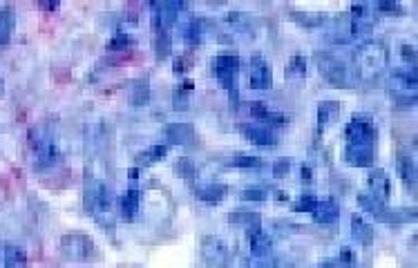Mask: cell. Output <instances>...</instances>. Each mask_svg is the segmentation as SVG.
<instances>
[{"label": "cell", "mask_w": 418, "mask_h": 268, "mask_svg": "<svg viewBox=\"0 0 418 268\" xmlns=\"http://www.w3.org/2000/svg\"><path fill=\"white\" fill-rule=\"evenodd\" d=\"M389 65V49L383 40L369 38L360 43L354 52V74L362 86H371L378 81Z\"/></svg>", "instance_id": "6da1fadb"}, {"label": "cell", "mask_w": 418, "mask_h": 268, "mask_svg": "<svg viewBox=\"0 0 418 268\" xmlns=\"http://www.w3.org/2000/svg\"><path fill=\"white\" fill-rule=\"evenodd\" d=\"M27 144H30L32 163L36 170H47V168H54L61 161V152L57 141H54V132L50 125L45 123L32 125L30 134H27Z\"/></svg>", "instance_id": "7a4b0ae2"}, {"label": "cell", "mask_w": 418, "mask_h": 268, "mask_svg": "<svg viewBox=\"0 0 418 268\" xmlns=\"http://www.w3.org/2000/svg\"><path fill=\"white\" fill-rule=\"evenodd\" d=\"M86 210L94 217V221L103 226L105 231H115V215H112V190L103 181H88L86 183Z\"/></svg>", "instance_id": "3957f363"}, {"label": "cell", "mask_w": 418, "mask_h": 268, "mask_svg": "<svg viewBox=\"0 0 418 268\" xmlns=\"http://www.w3.org/2000/svg\"><path fill=\"white\" fill-rule=\"evenodd\" d=\"M215 76L217 81L224 86L228 92V101L231 107H238L240 103V86H238V76H240V59L235 54H219L215 59Z\"/></svg>", "instance_id": "277c9868"}, {"label": "cell", "mask_w": 418, "mask_h": 268, "mask_svg": "<svg viewBox=\"0 0 418 268\" xmlns=\"http://www.w3.org/2000/svg\"><path fill=\"white\" fill-rule=\"evenodd\" d=\"M358 206L369 213L376 221L383 223H402V221H416V210H392L381 199H376L369 192H358Z\"/></svg>", "instance_id": "5b68a950"}, {"label": "cell", "mask_w": 418, "mask_h": 268, "mask_svg": "<svg viewBox=\"0 0 418 268\" xmlns=\"http://www.w3.org/2000/svg\"><path fill=\"white\" fill-rule=\"evenodd\" d=\"M392 88L394 103L398 107H414L416 105V67H396L392 72Z\"/></svg>", "instance_id": "8992f818"}, {"label": "cell", "mask_w": 418, "mask_h": 268, "mask_svg": "<svg viewBox=\"0 0 418 268\" xmlns=\"http://www.w3.org/2000/svg\"><path fill=\"white\" fill-rule=\"evenodd\" d=\"M344 139L347 146H369L376 148V139H378V132H376V125L369 117L365 115H356L344 128Z\"/></svg>", "instance_id": "52a82bcc"}, {"label": "cell", "mask_w": 418, "mask_h": 268, "mask_svg": "<svg viewBox=\"0 0 418 268\" xmlns=\"http://www.w3.org/2000/svg\"><path fill=\"white\" fill-rule=\"evenodd\" d=\"M94 242L83 233H65L61 237V252L65 260L72 262H88L94 257Z\"/></svg>", "instance_id": "ba28073f"}, {"label": "cell", "mask_w": 418, "mask_h": 268, "mask_svg": "<svg viewBox=\"0 0 418 268\" xmlns=\"http://www.w3.org/2000/svg\"><path fill=\"white\" fill-rule=\"evenodd\" d=\"M202 260L211 268H228L231 266V248L221 237L206 235L202 239Z\"/></svg>", "instance_id": "9c48e42d"}, {"label": "cell", "mask_w": 418, "mask_h": 268, "mask_svg": "<svg viewBox=\"0 0 418 268\" xmlns=\"http://www.w3.org/2000/svg\"><path fill=\"white\" fill-rule=\"evenodd\" d=\"M315 61L320 67V74H323L329 83L338 88H347L349 86V72H347V65L338 59V56H331L327 52H318Z\"/></svg>", "instance_id": "30bf717a"}, {"label": "cell", "mask_w": 418, "mask_h": 268, "mask_svg": "<svg viewBox=\"0 0 418 268\" xmlns=\"http://www.w3.org/2000/svg\"><path fill=\"white\" fill-rule=\"evenodd\" d=\"M246 76H248V88H250V90L267 92V90H271V86H273V69H271V63H269L267 59H264L262 54L250 56Z\"/></svg>", "instance_id": "8fae6325"}, {"label": "cell", "mask_w": 418, "mask_h": 268, "mask_svg": "<svg viewBox=\"0 0 418 268\" xmlns=\"http://www.w3.org/2000/svg\"><path fill=\"white\" fill-rule=\"evenodd\" d=\"M376 9L371 5L358 3L352 5L349 9V18H347V25H349V34L352 36H362V34H371L376 27Z\"/></svg>", "instance_id": "7c38bea8"}, {"label": "cell", "mask_w": 418, "mask_h": 268, "mask_svg": "<svg viewBox=\"0 0 418 268\" xmlns=\"http://www.w3.org/2000/svg\"><path fill=\"white\" fill-rule=\"evenodd\" d=\"M184 3H161L152 5V13H155V32H170V27L177 23L179 11H184Z\"/></svg>", "instance_id": "4fadbf2b"}, {"label": "cell", "mask_w": 418, "mask_h": 268, "mask_svg": "<svg viewBox=\"0 0 418 268\" xmlns=\"http://www.w3.org/2000/svg\"><path fill=\"white\" fill-rule=\"evenodd\" d=\"M240 132L246 141L255 146H277V134L264 123H240Z\"/></svg>", "instance_id": "5bb4252c"}, {"label": "cell", "mask_w": 418, "mask_h": 268, "mask_svg": "<svg viewBox=\"0 0 418 268\" xmlns=\"http://www.w3.org/2000/svg\"><path fill=\"white\" fill-rule=\"evenodd\" d=\"M367 183H369V194L371 197L381 199L383 204L389 202V197H392V179H389V175L383 170V168H371Z\"/></svg>", "instance_id": "9a60e30c"}, {"label": "cell", "mask_w": 418, "mask_h": 268, "mask_svg": "<svg viewBox=\"0 0 418 268\" xmlns=\"http://www.w3.org/2000/svg\"><path fill=\"white\" fill-rule=\"evenodd\" d=\"M248 112L253 115L257 121H262L264 125H269V128H282V125L289 123L286 115H282V112H275V110H269L264 103L260 101H250L248 105Z\"/></svg>", "instance_id": "2e32d148"}, {"label": "cell", "mask_w": 418, "mask_h": 268, "mask_svg": "<svg viewBox=\"0 0 418 268\" xmlns=\"http://www.w3.org/2000/svg\"><path fill=\"white\" fill-rule=\"evenodd\" d=\"M376 159V148L369 146H344V161L354 168H371Z\"/></svg>", "instance_id": "e0dca14e"}, {"label": "cell", "mask_w": 418, "mask_h": 268, "mask_svg": "<svg viewBox=\"0 0 418 268\" xmlns=\"http://www.w3.org/2000/svg\"><path fill=\"white\" fill-rule=\"evenodd\" d=\"M163 139L175 146H190L195 141V128L190 123H170L163 132Z\"/></svg>", "instance_id": "ac0fdd59"}, {"label": "cell", "mask_w": 418, "mask_h": 268, "mask_svg": "<svg viewBox=\"0 0 418 268\" xmlns=\"http://www.w3.org/2000/svg\"><path fill=\"white\" fill-rule=\"evenodd\" d=\"M195 194H197V199L206 202V204H219L226 199L228 194V186L226 183H204V186L195 188Z\"/></svg>", "instance_id": "d6986e66"}, {"label": "cell", "mask_w": 418, "mask_h": 268, "mask_svg": "<svg viewBox=\"0 0 418 268\" xmlns=\"http://www.w3.org/2000/svg\"><path fill=\"white\" fill-rule=\"evenodd\" d=\"M139 204H141V192H139L134 186L130 190H125L119 197V208H121V217L125 221H132L139 213Z\"/></svg>", "instance_id": "ffe728a7"}, {"label": "cell", "mask_w": 418, "mask_h": 268, "mask_svg": "<svg viewBox=\"0 0 418 268\" xmlns=\"http://www.w3.org/2000/svg\"><path fill=\"white\" fill-rule=\"evenodd\" d=\"M311 215L318 223H333L340 217V206L333 199H318Z\"/></svg>", "instance_id": "44dd1931"}, {"label": "cell", "mask_w": 418, "mask_h": 268, "mask_svg": "<svg viewBox=\"0 0 418 268\" xmlns=\"http://www.w3.org/2000/svg\"><path fill=\"white\" fill-rule=\"evenodd\" d=\"M248 246H250V255H271V248H273V242L271 237L264 233L262 228L257 231H248Z\"/></svg>", "instance_id": "7402d4cb"}, {"label": "cell", "mask_w": 418, "mask_h": 268, "mask_svg": "<svg viewBox=\"0 0 418 268\" xmlns=\"http://www.w3.org/2000/svg\"><path fill=\"white\" fill-rule=\"evenodd\" d=\"M13 27H16V13L11 5L0 7V45H7L11 40Z\"/></svg>", "instance_id": "603a6c76"}, {"label": "cell", "mask_w": 418, "mask_h": 268, "mask_svg": "<svg viewBox=\"0 0 418 268\" xmlns=\"http://www.w3.org/2000/svg\"><path fill=\"white\" fill-rule=\"evenodd\" d=\"M166 154H168V144H155V146L146 148L144 152H139L134 161H137V165L148 168V165H155L157 161H161Z\"/></svg>", "instance_id": "cb8c5ba5"}, {"label": "cell", "mask_w": 418, "mask_h": 268, "mask_svg": "<svg viewBox=\"0 0 418 268\" xmlns=\"http://www.w3.org/2000/svg\"><path fill=\"white\" fill-rule=\"evenodd\" d=\"M396 168H398V175L402 179V183H405L407 188H416V161L412 157H407V154H398L396 159Z\"/></svg>", "instance_id": "d4e9b609"}, {"label": "cell", "mask_w": 418, "mask_h": 268, "mask_svg": "<svg viewBox=\"0 0 418 268\" xmlns=\"http://www.w3.org/2000/svg\"><path fill=\"white\" fill-rule=\"evenodd\" d=\"M352 233H354V239H356V242L362 244V246H371L373 239H376L373 228H371V226H369L365 219H362V217H358V215L352 217Z\"/></svg>", "instance_id": "484cf974"}, {"label": "cell", "mask_w": 418, "mask_h": 268, "mask_svg": "<svg viewBox=\"0 0 418 268\" xmlns=\"http://www.w3.org/2000/svg\"><path fill=\"white\" fill-rule=\"evenodd\" d=\"M128 98L132 105H146L148 98H150V81L144 78H137L130 83V90H128Z\"/></svg>", "instance_id": "4316f807"}, {"label": "cell", "mask_w": 418, "mask_h": 268, "mask_svg": "<svg viewBox=\"0 0 418 268\" xmlns=\"http://www.w3.org/2000/svg\"><path fill=\"white\" fill-rule=\"evenodd\" d=\"M5 268H27V252L16 244H7L5 246Z\"/></svg>", "instance_id": "83f0119b"}, {"label": "cell", "mask_w": 418, "mask_h": 268, "mask_svg": "<svg viewBox=\"0 0 418 268\" xmlns=\"http://www.w3.org/2000/svg\"><path fill=\"white\" fill-rule=\"evenodd\" d=\"M228 221L231 223H235V226H242V228L248 233V231H257V228H262V217H260V213H233L231 217H228Z\"/></svg>", "instance_id": "f1b7e54d"}, {"label": "cell", "mask_w": 418, "mask_h": 268, "mask_svg": "<svg viewBox=\"0 0 418 268\" xmlns=\"http://www.w3.org/2000/svg\"><path fill=\"white\" fill-rule=\"evenodd\" d=\"M284 76L289 81H302L306 76V61H304V56H300V54L291 56L286 67H284Z\"/></svg>", "instance_id": "f546056e"}, {"label": "cell", "mask_w": 418, "mask_h": 268, "mask_svg": "<svg viewBox=\"0 0 418 268\" xmlns=\"http://www.w3.org/2000/svg\"><path fill=\"white\" fill-rule=\"evenodd\" d=\"M340 112V103L336 101H323L318 105V130H325L329 121Z\"/></svg>", "instance_id": "4dcf8cb0"}, {"label": "cell", "mask_w": 418, "mask_h": 268, "mask_svg": "<svg viewBox=\"0 0 418 268\" xmlns=\"http://www.w3.org/2000/svg\"><path fill=\"white\" fill-rule=\"evenodd\" d=\"M192 88H195V83H192L190 78L181 81L179 86L175 88V98H173L175 110H186V107H188V98H190V94H192Z\"/></svg>", "instance_id": "1f68e13d"}, {"label": "cell", "mask_w": 418, "mask_h": 268, "mask_svg": "<svg viewBox=\"0 0 418 268\" xmlns=\"http://www.w3.org/2000/svg\"><path fill=\"white\" fill-rule=\"evenodd\" d=\"M184 40L188 45H197L204 40V23L199 18H192L188 25H184Z\"/></svg>", "instance_id": "d6a6232c"}, {"label": "cell", "mask_w": 418, "mask_h": 268, "mask_svg": "<svg viewBox=\"0 0 418 268\" xmlns=\"http://www.w3.org/2000/svg\"><path fill=\"white\" fill-rule=\"evenodd\" d=\"M155 52H157V59L163 61L168 59L170 52H173V38H170V32H155Z\"/></svg>", "instance_id": "836d02e7"}, {"label": "cell", "mask_w": 418, "mask_h": 268, "mask_svg": "<svg viewBox=\"0 0 418 268\" xmlns=\"http://www.w3.org/2000/svg\"><path fill=\"white\" fill-rule=\"evenodd\" d=\"M226 165L228 168H242V170H255V168L264 165V159L250 157V154H238V157H233Z\"/></svg>", "instance_id": "e575fe53"}, {"label": "cell", "mask_w": 418, "mask_h": 268, "mask_svg": "<svg viewBox=\"0 0 418 268\" xmlns=\"http://www.w3.org/2000/svg\"><path fill=\"white\" fill-rule=\"evenodd\" d=\"M134 45V38L128 36V34H117L112 36V40L108 43V52H119V54H125V49H130Z\"/></svg>", "instance_id": "d590c367"}, {"label": "cell", "mask_w": 418, "mask_h": 268, "mask_svg": "<svg viewBox=\"0 0 418 268\" xmlns=\"http://www.w3.org/2000/svg\"><path fill=\"white\" fill-rule=\"evenodd\" d=\"M242 268H275V262L271 255H248L242 262Z\"/></svg>", "instance_id": "8d00e7d4"}, {"label": "cell", "mask_w": 418, "mask_h": 268, "mask_svg": "<svg viewBox=\"0 0 418 268\" xmlns=\"http://www.w3.org/2000/svg\"><path fill=\"white\" fill-rule=\"evenodd\" d=\"M175 170H177L181 177H184L186 181H195V175H197V168H195V165H192V161H190V159H186V157L177 159Z\"/></svg>", "instance_id": "74e56055"}, {"label": "cell", "mask_w": 418, "mask_h": 268, "mask_svg": "<svg viewBox=\"0 0 418 268\" xmlns=\"http://www.w3.org/2000/svg\"><path fill=\"white\" fill-rule=\"evenodd\" d=\"M315 204H318V197L311 194V192H306V194H302L300 199L294 204V210H298V213H313Z\"/></svg>", "instance_id": "f35d334b"}, {"label": "cell", "mask_w": 418, "mask_h": 268, "mask_svg": "<svg viewBox=\"0 0 418 268\" xmlns=\"http://www.w3.org/2000/svg\"><path fill=\"white\" fill-rule=\"evenodd\" d=\"M267 197H269L267 188H246V190H242L244 202H264Z\"/></svg>", "instance_id": "ab89813d"}, {"label": "cell", "mask_w": 418, "mask_h": 268, "mask_svg": "<svg viewBox=\"0 0 418 268\" xmlns=\"http://www.w3.org/2000/svg\"><path fill=\"white\" fill-rule=\"evenodd\" d=\"M192 65V56L186 54V56H179V59H175V74L181 76V74H186V69Z\"/></svg>", "instance_id": "60d3db41"}, {"label": "cell", "mask_w": 418, "mask_h": 268, "mask_svg": "<svg viewBox=\"0 0 418 268\" xmlns=\"http://www.w3.org/2000/svg\"><path fill=\"white\" fill-rule=\"evenodd\" d=\"M373 9H376V13H378V11H387V13H402V11H405V9H402L400 5H396V3H376L373 5Z\"/></svg>", "instance_id": "b9f144b4"}, {"label": "cell", "mask_w": 418, "mask_h": 268, "mask_svg": "<svg viewBox=\"0 0 418 268\" xmlns=\"http://www.w3.org/2000/svg\"><path fill=\"white\" fill-rule=\"evenodd\" d=\"M291 170V159H277L273 161V175L275 177H282Z\"/></svg>", "instance_id": "7bdbcfd3"}, {"label": "cell", "mask_w": 418, "mask_h": 268, "mask_svg": "<svg viewBox=\"0 0 418 268\" xmlns=\"http://www.w3.org/2000/svg\"><path fill=\"white\" fill-rule=\"evenodd\" d=\"M400 52H402V59H405V61L414 67V65H416V47H414V45H402Z\"/></svg>", "instance_id": "ee69618b"}, {"label": "cell", "mask_w": 418, "mask_h": 268, "mask_svg": "<svg viewBox=\"0 0 418 268\" xmlns=\"http://www.w3.org/2000/svg\"><path fill=\"white\" fill-rule=\"evenodd\" d=\"M302 181H304V183H311V181H313V179H311V168H309V165L302 168Z\"/></svg>", "instance_id": "f6af8a7d"}, {"label": "cell", "mask_w": 418, "mask_h": 268, "mask_svg": "<svg viewBox=\"0 0 418 268\" xmlns=\"http://www.w3.org/2000/svg\"><path fill=\"white\" fill-rule=\"evenodd\" d=\"M40 9H59V3H40Z\"/></svg>", "instance_id": "bcb514c9"}, {"label": "cell", "mask_w": 418, "mask_h": 268, "mask_svg": "<svg viewBox=\"0 0 418 268\" xmlns=\"http://www.w3.org/2000/svg\"><path fill=\"white\" fill-rule=\"evenodd\" d=\"M5 96V81H3V76H0V98Z\"/></svg>", "instance_id": "7dc6e473"}]
</instances>
